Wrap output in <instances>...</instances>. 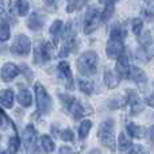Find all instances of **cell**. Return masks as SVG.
<instances>
[{"instance_id":"cell-23","label":"cell","mask_w":154,"mask_h":154,"mask_svg":"<svg viewBox=\"0 0 154 154\" xmlns=\"http://www.w3.org/2000/svg\"><path fill=\"white\" fill-rule=\"evenodd\" d=\"M127 35V31H126V27L123 24H114L111 29V32H109V37L111 38H118V39H125V37Z\"/></svg>"},{"instance_id":"cell-10","label":"cell","mask_w":154,"mask_h":154,"mask_svg":"<svg viewBox=\"0 0 154 154\" xmlns=\"http://www.w3.org/2000/svg\"><path fill=\"white\" fill-rule=\"evenodd\" d=\"M37 131L34 126L29 125L23 131V145L27 152H34V146H37Z\"/></svg>"},{"instance_id":"cell-31","label":"cell","mask_w":154,"mask_h":154,"mask_svg":"<svg viewBox=\"0 0 154 154\" xmlns=\"http://www.w3.org/2000/svg\"><path fill=\"white\" fill-rule=\"evenodd\" d=\"M42 46H43V43L38 41L37 45H35V48H34V62L37 65H39V64H42V62H43V58H42Z\"/></svg>"},{"instance_id":"cell-34","label":"cell","mask_w":154,"mask_h":154,"mask_svg":"<svg viewBox=\"0 0 154 154\" xmlns=\"http://www.w3.org/2000/svg\"><path fill=\"white\" fill-rule=\"evenodd\" d=\"M104 5H106V7H104L103 12H101V22H107L112 16V14H114V11H115L114 4H104Z\"/></svg>"},{"instance_id":"cell-32","label":"cell","mask_w":154,"mask_h":154,"mask_svg":"<svg viewBox=\"0 0 154 154\" xmlns=\"http://www.w3.org/2000/svg\"><path fill=\"white\" fill-rule=\"evenodd\" d=\"M131 29H133L134 34L139 35L142 32V29H143V20L141 18H134L131 22Z\"/></svg>"},{"instance_id":"cell-38","label":"cell","mask_w":154,"mask_h":154,"mask_svg":"<svg viewBox=\"0 0 154 154\" xmlns=\"http://www.w3.org/2000/svg\"><path fill=\"white\" fill-rule=\"evenodd\" d=\"M8 7V0H0V14H3Z\"/></svg>"},{"instance_id":"cell-42","label":"cell","mask_w":154,"mask_h":154,"mask_svg":"<svg viewBox=\"0 0 154 154\" xmlns=\"http://www.w3.org/2000/svg\"><path fill=\"white\" fill-rule=\"evenodd\" d=\"M60 153H72L73 152V149H69V147H66V146H62L61 149L58 150Z\"/></svg>"},{"instance_id":"cell-25","label":"cell","mask_w":154,"mask_h":154,"mask_svg":"<svg viewBox=\"0 0 154 154\" xmlns=\"http://www.w3.org/2000/svg\"><path fill=\"white\" fill-rule=\"evenodd\" d=\"M41 147L45 150L46 153H53L56 150V146H54L53 139L49 135H42L41 137Z\"/></svg>"},{"instance_id":"cell-1","label":"cell","mask_w":154,"mask_h":154,"mask_svg":"<svg viewBox=\"0 0 154 154\" xmlns=\"http://www.w3.org/2000/svg\"><path fill=\"white\" fill-rule=\"evenodd\" d=\"M97 64H99V57L95 51L88 50L82 53L81 56L77 58L76 66L79 69V73L82 76H92L97 72Z\"/></svg>"},{"instance_id":"cell-8","label":"cell","mask_w":154,"mask_h":154,"mask_svg":"<svg viewBox=\"0 0 154 154\" xmlns=\"http://www.w3.org/2000/svg\"><path fill=\"white\" fill-rule=\"evenodd\" d=\"M127 104L130 107V112L133 115L137 114H141L143 111L145 106H143V101H142L141 96L138 95V92H135L134 89H128L127 91Z\"/></svg>"},{"instance_id":"cell-35","label":"cell","mask_w":154,"mask_h":154,"mask_svg":"<svg viewBox=\"0 0 154 154\" xmlns=\"http://www.w3.org/2000/svg\"><path fill=\"white\" fill-rule=\"evenodd\" d=\"M138 41L139 43H141L142 46H146V48H149V46H152L153 43V38H152V34H150L149 31L145 32V34H139L138 35Z\"/></svg>"},{"instance_id":"cell-29","label":"cell","mask_w":154,"mask_h":154,"mask_svg":"<svg viewBox=\"0 0 154 154\" xmlns=\"http://www.w3.org/2000/svg\"><path fill=\"white\" fill-rule=\"evenodd\" d=\"M57 135L65 142H75V135L70 128H64V130L57 131Z\"/></svg>"},{"instance_id":"cell-22","label":"cell","mask_w":154,"mask_h":154,"mask_svg":"<svg viewBox=\"0 0 154 154\" xmlns=\"http://www.w3.org/2000/svg\"><path fill=\"white\" fill-rule=\"evenodd\" d=\"M135 57L138 61L142 62V64H146V62H149L150 60H152V54H150L149 49H147L146 46H142V45H141V48L137 49Z\"/></svg>"},{"instance_id":"cell-41","label":"cell","mask_w":154,"mask_h":154,"mask_svg":"<svg viewBox=\"0 0 154 154\" xmlns=\"http://www.w3.org/2000/svg\"><path fill=\"white\" fill-rule=\"evenodd\" d=\"M128 152H130V153H141V152H143V149H142L141 146H138V147H134L133 146L130 150H128Z\"/></svg>"},{"instance_id":"cell-4","label":"cell","mask_w":154,"mask_h":154,"mask_svg":"<svg viewBox=\"0 0 154 154\" xmlns=\"http://www.w3.org/2000/svg\"><path fill=\"white\" fill-rule=\"evenodd\" d=\"M114 128H115V122L114 119H106L103 123L100 125L99 128L97 137L100 139V142L107 146L109 150H115V145H116V139H115V134H114Z\"/></svg>"},{"instance_id":"cell-27","label":"cell","mask_w":154,"mask_h":154,"mask_svg":"<svg viewBox=\"0 0 154 154\" xmlns=\"http://www.w3.org/2000/svg\"><path fill=\"white\" fill-rule=\"evenodd\" d=\"M126 103H127V97L118 96V97L111 99V100L108 101V104H107V106H108L109 109H119V108H122V107H125Z\"/></svg>"},{"instance_id":"cell-5","label":"cell","mask_w":154,"mask_h":154,"mask_svg":"<svg viewBox=\"0 0 154 154\" xmlns=\"http://www.w3.org/2000/svg\"><path fill=\"white\" fill-rule=\"evenodd\" d=\"M101 22V12L97 8H89L85 12L84 19H82V29L85 34H91L97 29L99 23Z\"/></svg>"},{"instance_id":"cell-44","label":"cell","mask_w":154,"mask_h":154,"mask_svg":"<svg viewBox=\"0 0 154 154\" xmlns=\"http://www.w3.org/2000/svg\"><path fill=\"white\" fill-rule=\"evenodd\" d=\"M46 2H50V3H51V2H53V0H46Z\"/></svg>"},{"instance_id":"cell-17","label":"cell","mask_w":154,"mask_h":154,"mask_svg":"<svg viewBox=\"0 0 154 154\" xmlns=\"http://www.w3.org/2000/svg\"><path fill=\"white\" fill-rule=\"evenodd\" d=\"M126 130H127V133L130 134L131 138H137V139H142L147 133L145 127H142V126H137L135 123H133V122L126 123Z\"/></svg>"},{"instance_id":"cell-11","label":"cell","mask_w":154,"mask_h":154,"mask_svg":"<svg viewBox=\"0 0 154 154\" xmlns=\"http://www.w3.org/2000/svg\"><path fill=\"white\" fill-rule=\"evenodd\" d=\"M127 77L130 80H133V81L138 85V88H141V89H145V88H146L147 76H146V73H145L142 69H139L138 66H130Z\"/></svg>"},{"instance_id":"cell-16","label":"cell","mask_w":154,"mask_h":154,"mask_svg":"<svg viewBox=\"0 0 154 154\" xmlns=\"http://www.w3.org/2000/svg\"><path fill=\"white\" fill-rule=\"evenodd\" d=\"M122 76L116 72V70L112 69H106L104 70V82L108 88H116L120 82Z\"/></svg>"},{"instance_id":"cell-37","label":"cell","mask_w":154,"mask_h":154,"mask_svg":"<svg viewBox=\"0 0 154 154\" xmlns=\"http://www.w3.org/2000/svg\"><path fill=\"white\" fill-rule=\"evenodd\" d=\"M8 122H10V119H8L7 116H5V114L0 109V128H5L8 126Z\"/></svg>"},{"instance_id":"cell-26","label":"cell","mask_w":154,"mask_h":154,"mask_svg":"<svg viewBox=\"0 0 154 154\" xmlns=\"http://www.w3.org/2000/svg\"><path fill=\"white\" fill-rule=\"evenodd\" d=\"M91 128H92V122L88 119L82 120L81 125H80L79 127V138L80 139H85L88 137V134H89Z\"/></svg>"},{"instance_id":"cell-19","label":"cell","mask_w":154,"mask_h":154,"mask_svg":"<svg viewBox=\"0 0 154 154\" xmlns=\"http://www.w3.org/2000/svg\"><path fill=\"white\" fill-rule=\"evenodd\" d=\"M62 31H64V23H62V20H58V19L54 20L53 23H51L50 29H49V32H50L54 43H57L60 41V38H61V35H62Z\"/></svg>"},{"instance_id":"cell-18","label":"cell","mask_w":154,"mask_h":154,"mask_svg":"<svg viewBox=\"0 0 154 154\" xmlns=\"http://www.w3.org/2000/svg\"><path fill=\"white\" fill-rule=\"evenodd\" d=\"M133 141H131V137L130 134H126V133H120L119 135H118V149L120 150V152H128V150L133 147Z\"/></svg>"},{"instance_id":"cell-24","label":"cell","mask_w":154,"mask_h":154,"mask_svg":"<svg viewBox=\"0 0 154 154\" xmlns=\"http://www.w3.org/2000/svg\"><path fill=\"white\" fill-rule=\"evenodd\" d=\"M54 45L51 42H45L42 46V58H43V62L46 61H50L53 60V56H54Z\"/></svg>"},{"instance_id":"cell-21","label":"cell","mask_w":154,"mask_h":154,"mask_svg":"<svg viewBox=\"0 0 154 154\" xmlns=\"http://www.w3.org/2000/svg\"><path fill=\"white\" fill-rule=\"evenodd\" d=\"M79 88L82 93H85V95H92L93 91H95V84H93L92 80L80 79L79 80Z\"/></svg>"},{"instance_id":"cell-6","label":"cell","mask_w":154,"mask_h":154,"mask_svg":"<svg viewBox=\"0 0 154 154\" xmlns=\"http://www.w3.org/2000/svg\"><path fill=\"white\" fill-rule=\"evenodd\" d=\"M30 50H31V42H30V38L26 37L24 34H19L16 35V38L14 39L12 45H11V51H12L15 56H29Z\"/></svg>"},{"instance_id":"cell-13","label":"cell","mask_w":154,"mask_h":154,"mask_svg":"<svg viewBox=\"0 0 154 154\" xmlns=\"http://www.w3.org/2000/svg\"><path fill=\"white\" fill-rule=\"evenodd\" d=\"M45 22H46V19L43 15H41L38 12H32L30 15V18L27 19V27L30 30H32V31H39L45 26Z\"/></svg>"},{"instance_id":"cell-12","label":"cell","mask_w":154,"mask_h":154,"mask_svg":"<svg viewBox=\"0 0 154 154\" xmlns=\"http://www.w3.org/2000/svg\"><path fill=\"white\" fill-rule=\"evenodd\" d=\"M20 69H19L18 65L12 64V62H5L2 66V72H0V76H2L3 81H12L16 76L19 75Z\"/></svg>"},{"instance_id":"cell-45","label":"cell","mask_w":154,"mask_h":154,"mask_svg":"<svg viewBox=\"0 0 154 154\" xmlns=\"http://www.w3.org/2000/svg\"><path fill=\"white\" fill-rule=\"evenodd\" d=\"M68 2H69V3H70V2H72V0H68Z\"/></svg>"},{"instance_id":"cell-3","label":"cell","mask_w":154,"mask_h":154,"mask_svg":"<svg viewBox=\"0 0 154 154\" xmlns=\"http://www.w3.org/2000/svg\"><path fill=\"white\" fill-rule=\"evenodd\" d=\"M35 91V101H37V111L39 115H48L51 111V97L49 96L46 88L43 87L41 82H35L34 85Z\"/></svg>"},{"instance_id":"cell-36","label":"cell","mask_w":154,"mask_h":154,"mask_svg":"<svg viewBox=\"0 0 154 154\" xmlns=\"http://www.w3.org/2000/svg\"><path fill=\"white\" fill-rule=\"evenodd\" d=\"M19 146H20V141L18 137H11L8 141V150L11 153H16L19 150Z\"/></svg>"},{"instance_id":"cell-39","label":"cell","mask_w":154,"mask_h":154,"mask_svg":"<svg viewBox=\"0 0 154 154\" xmlns=\"http://www.w3.org/2000/svg\"><path fill=\"white\" fill-rule=\"evenodd\" d=\"M146 104H147V106H150V107H153V108H154V93H153L152 96H149V97L146 99Z\"/></svg>"},{"instance_id":"cell-33","label":"cell","mask_w":154,"mask_h":154,"mask_svg":"<svg viewBox=\"0 0 154 154\" xmlns=\"http://www.w3.org/2000/svg\"><path fill=\"white\" fill-rule=\"evenodd\" d=\"M11 35V30H10V26H8L7 23H0V41L2 42H4V41H7L8 38H10Z\"/></svg>"},{"instance_id":"cell-40","label":"cell","mask_w":154,"mask_h":154,"mask_svg":"<svg viewBox=\"0 0 154 154\" xmlns=\"http://www.w3.org/2000/svg\"><path fill=\"white\" fill-rule=\"evenodd\" d=\"M149 138H150V141L154 143V125L149 128Z\"/></svg>"},{"instance_id":"cell-15","label":"cell","mask_w":154,"mask_h":154,"mask_svg":"<svg viewBox=\"0 0 154 154\" xmlns=\"http://www.w3.org/2000/svg\"><path fill=\"white\" fill-rule=\"evenodd\" d=\"M115 70H116V72L119 73L122 77H127L128 76V70H130V61H128L127 54L122 53L119 57H118Z\"/></svg>"},{"instance_id":"cell-30","label":"cell","mask_w":154,"mask_h":154,"mask_svg":"<svg viewBox=\"0 0 154 154\" xmlns=\"http://www.w3.org/2000/svg\"><path fill=\"white\" fill-rule=\"evenodd\" d=\"M87 3H88V0H72V2L69 3L66 10H68V12H75V11L81 10Z\"/></svg>"},{"instance_id":"cell-2","label":"cell","mask_w":154,"mask_h":154,"mask_svg":"<svg viewBox=\"0 0 154 154\" xmlns=\"http://www.w3.org/2000/svg\"><path fill=\"white\" fill-rule=\"evenodd\" d=\"M58 96H60V99H61V103L64 104V107L70 112V115H72L75 119H80V118H82L84 115L91 114L89 112L91 109L87 108V107H85L79 99H76L75 96L61 95V93H60Z\"/></svg>"},{"instance_id":"cell-14","label":"cell","mask_w":154,"mask_h":154,"mask_svg":"<svg viewBox=\"0 0 154 154\" xmlns=\"http://www.w3.org/2000/svg\"><path fill=\"white\" fill-rule=\"evenodd\" d=\"M18 103L24 108H29L32 104V96L31 92L29 91V88H26L24 85H19L18 91Z\"/></svg>"},{"instance_id":"cell-20","label":"cell","mask_w":154,"mask_h":154,"mask_svg":"<svg viewBox=\"0 0 154 154\" xmlns=\"http://www.w3.org/2000/svg\"><path fill=\"white\" fill-rule=\"evenodd\" d=\"M0 106L4 108H12L14 106V91L12 89H4L0 92Z\"/></svg>"},{"instance_id":"cell-9","label":"cell","mask_w":154,"mask_h":154,"mask_svg":"<svg viewBox=\"0 0 154 154\" xmlns=\"http://www.w3.org/2000/svg\"><path fill=\"white\" fill-rule=\"evenodd\" d=\"M125 50V45H123L122 39H118V38H111L109 37L108 42L106 46V53L108 56V58L111 60H116L120 54Z\"/></svg>"},{"instance_id":"cell-7","label":"cell","mask_w":154,"mask_h":154,"mask_svg":"<svg viewBox=\"0 0 154 154\" xmlns=\"http://www.w3.org/2000/svg\"><path fill=\"white\" fill-rule=\"evenodd\" d=\"M57 73L58 77L64 85L66 87V89H73L75 88V82H73V75L72 70H70V65L66 61H61L57 65Z\"/></svg>"},{"instance_id":"cell-28","label":"cell","mask_w":154,"mask_h":154,"mask_svg":"<svg viewBox=\"0 0 154 154\" xmlns=\"http://www.w3.org/2000/svg\"><path fill=\"white\" fill-rule=\"evenodd\" d=\"M15 7H16V12H18L19 16H26L29 14L30 5L27 0H16Z\"/></svg>"},{"instance_id":"cell-43","label":"cell","mask_w":154,"mask_h":154,"mask_svg":"<svg viewBox=\"0 0 154 154\" xmlns=\"http://www.w3.org/2000/svg\"><path fill=\"white\" fill-rule=\"evenodd\" d=\"M118 0H100V3H103V4H114Z\"/></svg>"}]
</instances>
